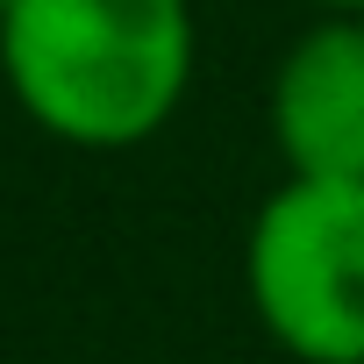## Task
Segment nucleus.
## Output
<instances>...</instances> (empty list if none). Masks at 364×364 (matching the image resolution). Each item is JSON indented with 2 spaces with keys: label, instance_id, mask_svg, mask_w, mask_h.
Instances as JSON below:
<instances>
[{
  "label": "nucleus",
  "instance_id": "f257e3e1",
  "mask_svg": "<svg viewBox=\"0 0 364 364\" xmlns=\"http://www.w3.org/2000/svg\"><path fill=\"white\" fill-rule=\"evenodd\" d=\"M193 0H8L0 79L15 107L72 150L164 136L193 86Z\"/></svg>",
  "mask_w": 364,
  "mask_h": 364
},
{
  "label": "nucleus",
  "instance_id": "f03ea898",
  "mask_svg": "<svg viewBox=\"0 0 364 364\" xmlns=\"http://www.w3.org/2000/svg\"><path fill=\"white\" fill-rule=\"evenodd\" d=\"M243 293L293 364H364V178H279L243 236Z\"/></svg>",
  "mask_w": 364,
  "mask_h": 364
},
{
  "label": "nucleus",
  "instance_id": "7ed1b4c3",
  "mask_svg": "<svg viewBox=\"0 0 364 364\" xmlns=\"http://www.w3.org/2000/svg\"><path fill=\"white\" fill-rule=\"evenodd\" d=\"M286 178H364V15L307 22L264 93Z\"/></svg>",
  "mask_w": 364,
  "mask_h": 364
},
{
  "label": "nucleus",
  "instance_id": "20e7f679",
  "mask_svg": "<svg viewBox=\"0 0 364 364\" xmlns=\"http://www.w3.org/2000/svg\"><path fill=\"white\" fill-rule=\"evenodd\" d=\"M321 15H364V0H314Z\"/></svg>",
  "mask_w": 364,
  "mask_h": 364
},
{
  "label": "nucleus",
  "instance_id": "39448f33",
  "mask_svg": "<svg viewBox=\"0 0 364 364\" xmlns=\"http://www.w3.org/2000/svg\"><path fill=\"white\" fill-rule=\"evenodd\" d=\"M0 15H8V0H0Z\"/></svg>",
  "mask_w": 364,
  "mask_h": 364
}]
</instances>
